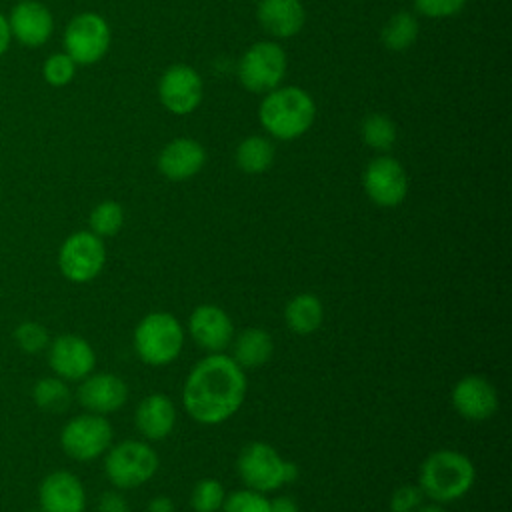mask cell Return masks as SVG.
I'll use <instances>...</instances> for the list:
<instances>
[{
  "label": "cell",
  "mask_w": 512,
  "mask_h": 512,
  "mask_svg": "<svg viewBox=\"0 0 512 512\" xmlns=\"http://www.w3.org/2000/svg\"><path fill=\"white\" fill-rule=\"evenodd\" d=\"M38 512H46V510H38Z\"/></svg>",
  "instance_id": "40"
},
{
  "label": "cell",
  "mask_w": 512,
  "mask_h": 512,
  "mask_svg": "<svg viewBox=\"0 0 512 512\" xmlns=\"http://www.w3.org/2000/svg\"><path fill=\"white\" fill-rule=\"evenodd\" d=\"M414 4L424 16L444 18V16H452V14L460 12L464 8L466 0H414Z\"/></svg>",
  "instance_id": "34"
},
{
  "label": "cell",
  "mask_w": 512,
  "mask_h": 512,
  "mask_svg": "<svg viewBox=\"0 0 512 512\" xmlns=\"http://www.w3.org/2000/svg\"><path fill=\"white\" fill-rule=\"evenodd\" d=\"M110 46V30L102 16L94 12L78 14L70 20L64 32L66 54L76 64L98 62Z\"/></svg>",
  "instance_id": "9"
},
{
  "label": "cell",
  "mask_w": 512,
  "mask_h": 512,
  "mask_svg": "<svg viewBox=\"0 0 512 512\" xmlns=\"http://www.w3.org/2000/svg\"><path fill=\"white\" fill-rule=\"evenodd\" d=\"M258 18L270 34L288 38L300 32L304 24V8L300 0H262Z\"/></svg>",
  "instance_id": "21"
},
{
  "label": "cell",
  "mask_w": 512,
  "mask_h": 512,
  "mask_svg": "<svg viewBox=\"0 0 512 512\" xmlns=\"http://www.w3.org/2000/svg\"><path fill=\"white\" fill-rule=\"evenodd\" d=\"M284 320L292 332L300 336L312 334L324 320V306L316 294L300 292L288 300L284 308Z\"/></svg>",
  "instance_id": "23"
},
{
  "label": "cell",
  "mask_w": 512,
  "mask_h": 512,
  "mask_svg": "<svg viewBox=\"0 0 512 512\" xmlns=\"http://www.w3.org/2000/svg\"><path fill=\"white\" fill-rule=\"evenodd\" d=\"M450 398H452L454 410L462 418L474 420V422H482V420L492 418L498 410V404H500L496 386L480 374L462 376L454 384Z\"/></svg>",
  "instance_id": "13"
},
{
  "label": "cell",
  "mask_w": 512,
  "mask_h": 512,
  "mask_svg": "<svg viewBox=\"0 0 512 512\" xmlns=\"http://www.w3.org/2000/svg\"><path fill=\"white\" fill-rule=\"evenodd\" d=\"M236 470L246 488L268 494L294 482L298 468L294 462L284 460L276 448L266 442H250L242 448L236 460Z\"/></svg>",
  "instance_id": "5"
},
{
  "label": "cell",
  "mask_w": 512,
  "mask_h": 512,
  "mask_svg": "<svg viewBox=\"0 0 512 512\" xmlns=\"http://www.w3.org/2000/svg\"><path fill=\"white\" fill-rule=\"evenodd\" d=\"M10 38H12V34H10L8 18L0 12V56L6 52V48H8V44H10Z\"/></svg>",
  "instance_id": "38"
},
{
  "label": "cell",
  "mask_w": 512,
  "mask_h": 512,
  "mask_svg": "<svg viewBox=\"0 0 512 512\" xmlns=\"http://www.w3.org/2000/svg\"><path fill=\"white\" fill-rule=\"evenodd\" d=\"M160 466L156 450L144 440H122L106 450L104 472L112 486L130 490L146 484Z\"/></svg>",
  "instance_id": "6"
},
{
  "label": "cell",
  "mask_w": 512,
  "mask_h": 512,
  "mask_svg": "<svg viewBox=\"0 0 512 512\" xmlns=\"http://www.w3.org/2000/svg\"><path fill=\"white\" fill-rule=\"evenodd\" d=\"M14 342L18 344L20 350L28 354H38L48 348L50 336L48 330L40 322H22L14 330Z\"/></svg>",
  "instance_id": "31"
},
{
  "label": "cell",
  "mask_w": 512,
  "mask_h": 512,
  "mask_svg": "<svg viewBox=\"0 0 512 512\" xmlns=\"http://www.w3.org/2000/svg\"><path fill=\"white\" fill-rule=\"evenodd\" d=\"M74 72H76V62L66 52L52 54L50 58H46L42 66L44 80L50 86H66L74 78Z\"/></svg>",
  "instance_id": "32"
},
{
  "label": "cell",
  "mask_w": 512,
  "mask_h": 512,
  "mask_svg": "<svg viewBox=\"0 0 512 512\" xmlns=\"http://www.w3.org/2000/svg\"><path fill=\"white\" fill-rule=\"evenodd\" d=\"M418 36V22L412 14L408 12H398L394 14L384 30H382V42L390 48V50H406Z\"/></svg>",
  "instance_id": "26"
},
{
  "label": "cell",
  "mask_w": 512,
  "mask_h": 512,
  "mask_svg": "<svg viewBox=\"0 0 512 512\" xmlns=\"http://www.w3.org/2000/svg\"><path fill=\"white\" fill-rule=\"evenodd\" d=\"M90 232H94L100 238H108L120 232L124 224V210L114 200H104L96 204L88 216Z\"/></svg>",
  "instance_id": "27"
},
{
  "label": "cell",
  "mask_w": 512,
  "mask_h": 512,
  "mask_svg": "<svg viewBox=\"0 0 512 512\" xmlns=\"http://www.w3.org/2000/svg\"><path fill=\"white\" fill-rule=\"evenodd\" d=\"M424 500V494L418 484H402L394 488L390 496V510L392 512H414Z\"/></svg>",
  "instance_id": "33"
},
{
  "label": "cell",
  "mask_w": 512,
  "mask_h": 512,
  "mask_svg": "<svg viewBox=\"0 0 512 512\" xmlns=\"http://www.w3.org/2000/svg\"><path fill=\"white\" fill-rule=\"evenodd\" d=\"M476 480L472 460L452 448L430 452L420 464L418 486L426 498L436 504H448L470 492Z\"/></svg>",
  "instance_id": "2"
},
{
  "label": "cell",
  "mask_w": 512,
  "mask_h": 512,
  "mask_svg": "<svg viewBox=\"0 0 512 512\" xmlns=\"http://www.w3.org/2000/svg\"><path fill=\"white\" fill-rule=\"evenodd\" d=\"M414 512H446L440 504H420Z\"/></svg>",
  "instance_id": "39"
},
{
  "label": "cell",
  "mask_w": 512,
  "mask_h": 512,
  "mask_svg": "<svg viewBox=\"0 0 512 512\" xmlns=\"http://www.w3.org/2000/svg\"><path fill=\"white\" fill-rule=\"evenodd\" d=\"M10 34L24 46H42L54 28L50 10L38 0H20L8 16Z\"/></svg>",
  "instance_id": "18"
},
{
  "label": "cell",
  "mask_w": 512,
  "mask_h": 512,
  "mask_svg": "<svg viewBox=\"0 0 512 512\" xmlns=\"http://www.w3.org/2000/svg\"><path fill=\"white\" fill-rule=\"evenodd\" d=\"M220 510L222 512H270V500L262 492L240 488L232 494H226Z\"/></svg>",
  "instance_id": "30"
},
{
  "label": "cell",
  "mask_w": 512,
  "mask_h": 512,
  "mask_svg": "<svg viewBox=\"0 0 512 512\" xmlns=\"http://www.w3.org/2000/svg\"><path fill=\"white\" fill-rule=\"evenodd\" d=\"M148 512H176V506L170 496H154L148 502Z\"/></svg>",
  "instance_id": "36"
},
{
  "label": "cell",
  "mask_w": 512,
  "mask_h": 512,
  "mask_svg": "<svg viewBox=\"0 0 512 512\" xmlns=\"http://www.w3.org/2000/svg\"><path fill=\"white\" fill-rule=\"evenodd\" d=\"M226 490L216 478H202L194 484L190 494V506L196 512H218L224 504Z\"/></svg>",
  "instance_id": "28"
},
{
  "label": "cell",
  "mask_w": 512,
  "mask_h": 512,
  "mask_svg": "<svg viewBox=\"0 0 512 512\" xmlns=\"http://www.w3.org/2000/svg\"><path fill=\"white\" fill-rule=\"evenodd\" d=\"M362 138L376 150H388L396 140V126L382 114H370L362 122Z\"/></svg>",
  "instance_id": "29"
},
{
  "label": "cell",
  "mask_w": 512,
  "mask_h": 512,
  "mask_svg": "<svg viewBox=\"0 0 512 512\" xmlns=\"http://www.w3.org/2000/svg\"><path fill=\"white\" fill-rule=\"evenodd\" d=\"M98 512H130V506L120 492L108 490L98 500Z\"/></svg>",
  "instance_id": "35"
},
{
  "label": "cell",
  "mask_w": 512,
  "mask_h": 512,
  "mask_svg": "<svg viewBox=\"0 0 512 512\" xmlns=\"http://www.w3.org/2000/svg\"><path fill=\"white\" fill-rule=\"evenodd\" d=\"M248 380L232 356L214 352L198 360L182 386V404L198 424H222L232 418L244 398Z\"/></svg>",
  "instance_id": "1"
},
{
  "label": "cell",
  "mask_w": 512,
  "mask_h": 512,
  "mask_svg": "<svg viewBox=\"0 0 512 512\" xmlns=\"http://www.w3.org/2000/svg\"><path fill=\"white\" fill-rule=\"evenodd\" d=\"M136 356L154 368L172 364L184 348V328L170 312H150L134 328Z\"/></svg>",
  "instance_id": "3"
},
{
  "label": "cell",
  "mask_w": 512,
  "mask_h": 512,
  "mask_svg": "<svg viewBox=\"0 0 512 512\" xmlns=\"http://www.w3.org/2000/svg\"><path fill=\"white\" fill-rule=\"evenodd\" d=\"M260 120L272 136L290 140L310 128L314 120V102L296 86L280 88L264 98L260 106Z\"/></svg>",
  "instance_id": "4"
},
{
  "label": "cell",
  "mask_w": 512,
  "mask_h": 512,
  "mask_svg": "<svg viewBox=\"0 0 512 512\" xmlns=\"http://www.w3.org/2000/svg\"><path fill=\"white\" fill-rule=\"evenodd\" d=\"M270 512H298V506L290 496H278L270 500Z\"/></svg>",
  "instance_id": "37"
},
{
  "label": "cell",
  "mask_w": 512,
  "mask_h": 512,
  "mask_svg": "<svg viewBox=\"0 0 512 512\" xmlns=\"http://www.w3.org/2000/svg\"><path fill=\"white\" fill-rule=\"evenodd\" d=\"M204 148L190 138H176L158 156V168L168 180H188L204 166Z\"/></svg>",
  "instance_id": "20"
},
{
  "label": "cell",
  "mask_w": 512,
  "mask_h": 512,
  "mask_svg": "<svg viewBox=\"0 0 512 512\" xmlns=\"http://www.w3.org/2000/svg\"><path fill=\"white\" fill-rule=\"evenodd\" d=\"M32 398L44 412H64L72 402V392L60 376H44L34 384Z\"/></svg>",
  "instance_id": "24"
},
{
  "label": "cell",
  "mask_w": 512,
  "mask_h": 512,
  "mask_svg": "<svg viewBox=\"0 0 512 512\" xmlns=\"http://www.w3.org/2000/svg\"><path fill=\"white\" fill-rule=\"evenodd\" d=\"M38 496L46 512H84L86 508L84 484L68 470H54L44 476Z\"/></svg>",
  "instance_id": "16"
},
{
  "label": "cell",
  "mask_w": 512,
  "mask_h": 512,
  "mask_svg": "<svg viewBox=\"0 0 512 512\" xmlns=\"http://www.w3.org/2000/svg\"><path fill=\"white\" fill-rule=\"evenodd\" d=\"M232 360L240 368H260L274 354V340L264 328H246L232 338Z\"/></svg>",
  "instance_id": "22"
},
{
  "label": "cell",
  "mask_w": 512,
  "mask_h": 512,
  "mask_svg": "<svg viewBox=\"0 0 512 512\" xmlns=\"http://www.w3.org/2000/svg\"><path fill=\"white\" fill-rule=\"evenodd\" d=\"M274 162V146L260 136L246 138L236 148V164L248 174H260L268 170Z\"/></svg>",
  "instance_id": "25"
},
{
  "label": "cell",
  "mask_w": 512,
  "mask_h": 512,
  "mask_svg": "<svg viewBox=\"0 0 512 512\" xmlns=\"http://www.w3.org/2000/svg\"><path fill=\"white\" fill-rule=\"evenodd\" d=\"M362 184L368 198L384 208L398 206L408 192V178L404 168L400 162L388 156L376 158L366 166Z\"/></svg>",
  "instance_id": "12"
},
{
  "label": "cell",
  "mask_w": 512,
  "mask_h": 512,
  "mask_svg": "<svg viewBox=\"0 0 512 512\" xmlns=\"http://www.w3.org/2000/svg\"><path fill=\"white\" fill-rule=\"evenodd\" d=\"M188 332L200 348L214 354L224 352L232 344L234 324L224 308L216 304H200L188 318Z\"/></svg>",
  "instance_id": "14"
},
{
  "label": "cell",
  "mask_w": 512,
  "mask_h": 512,
  "mask_svg": "<svg viewBox=\"0 0 512 512\" xmlns=\"http://www.w3.org/2000/svg\"><path fill=\"white\" fill-rule=\"evenodd\" d=\"M48 364L62 380L80 382L94 372L96 352L86 338L78 334H62L48 344Z\"/></svg>",
  "instance_id": "11"
},
{
  "label": "cell",
  "mask_w": 512,
  "mask_h": 512,
  "mask_svg": "<svg viewBox=\"0 0 512 512\" xmlns=\"http://www.w3.org/2000/svg\"><path fill=\"white\" fill-rule=\"evenodd\" d=\"M202 98V80L190 66L176 64L160 80V100L174 114L192 112Z\"/></svg>",
  "instance_id": "17"
},
{
  "label": "cell",
  "mask_w": 512,
  "mask_h": 512,
  "mask_svg": "<svg viewBox=\"0 0 512 512\" xmlns=\"http://www.w3.org/2000/svg\"><path fill=\"white\" fill-rule=\"evenodd\" d=\"M134 424L146 440H164L176 426V406L166 394L152 392L138 402Z\"/></svg>",
  "instance_id": "19"
},
{
  "label": "cell",
  "mask_w": 512,
  "mask_h": 512,
  "mask_svg": "<svg viewBox=\"0 0 512 512\" xmlns=\"http://www.w3.org/2000/svg\"><path fill=\"white\" fill-rule=\"evenodd\" d=\"M106 264V248L100 236L90 230L70 234L58 250V266L66 280L86 284L94 280Z\"/></svg>",
  "instance_id": "8"
},
{
  "label": "cell",
  "mask_w": 512,
  "mask_h": 512,
  "mask_svg": "<svg viewBox=\"0 0 512 512\" xmlns=\"http://www.w3.org/2000/svg\"><path fill=\"white\" fill-rule=\"evenodd\" d=\"M128 400V384L112 372H92L80 380L78 402L86 412L112 414Z\"/></svg>",
  "instance_id": "15"
},
{
  "label": "cell",
  "mask_w": 512,
  "mask_h": 512,
  "mask_svg": "<svg viewBox=\"0 0 512 512\" xmlns=\"http://www.w3.org/2000/svg\"><path fill=\"white\" fill-rule=\"evenodd\" d=\"M112 438L114 430L108 418L94 412L70 418L60 432L62 450L78 462H90L104 456L112 446Z\"/></svg>",
  "instance_id": "7"
},
{
  "label": "cell",
  "mask_w": 512,
  "mask_h": 512,
  "mask_svg": "<svg viewBox=\"0 0 512 512\" xmlns=\"http://www.w3.org/2000/svg\"><path fill=\"white\" fill-rule=\"evenodd\" d=\"M240 80L252 92H266L278 86L286 72V54L278 44L258 42L248 48L240 62Z\"/></svg>",
  "instance_id": "10"
}]
</instances>
